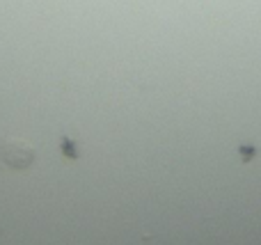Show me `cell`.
Returning <instances> with one entry per match:
<instances>
[{"mask_svg": "<svg viewBox=\"0 0 261 245\" xmlns=\"http://www.w3.org/2000/svg\"><path fill=\"white\" fill-rule=\"evenodd\" d=\"M37 160V151L18 138H7L0 145V163L9 170H28Z\"/></svg>", "mask_w": 261, "mask_h": 245, "instance_id": "6da1fadb", "label": "cell"}, {"mask_svg": "<svg viewBox=\"0 0 261 245\" xmlns=\"http://www.w3.org/2000/svg\"><path fill=\"white\" fill-rule=\"evenodd\" d=\"M62 149H64V156H69V158H76V156H78L76 145H71V142H69V138H62Z\"/></svg>", "mask_w": 261, "mask_h": 245, "instance_id": "7a4b0ae2", "label": "cell"}, {"mask_svg": "<svg viewBox=\"0 0 261 245\" xmlns=\"http://www.w3.org/2000/svg\"><path fill=\"white\" fill-rule=\"evenodd\" d=\"M241 154H243V158H252L254 149H252V147H241Z\"/></svg>", "mask_w": 261, "mask_h": 245, "instance_id": "3957f363", "label": "cell"}]
</instances>
